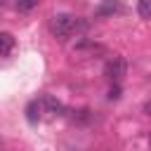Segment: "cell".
<instances>
[{
	"label": "cell",
	"mask_w": 151,
	"mask_h": 151,
	"mask_svg": "<svg viewBox=\"0 0 151 151\" xmlns=\"http://www.w3.org/2000/svg\"><path fill=\"white\" fill-rule=\"evenodd\" d=\"M85 28V24L78 19V17H73V14H54L52 17V21H50V31L57 35V38H71V35H76L78 31H83Z\"/></svg>",
	"instance_id": "obj_1"
},
{
	"label": "cell",
	"mask_w": 151,
	"mask_h": 151,
	"mask_svg": "<svg viewBox=\"0 0 151 151\" xmlns=\"http://www.w3.org/2000/svg\"><path fill=\"white\" fill-rule=\"evenodd\" d=\"M125 71H127V61H125L123 57H113V59H109L106 66H104V76H106L109 80H113V83H118V80L125 76Z\"/></svg>",
	"instance_id": "obj_2"
},
{
	"label": "cell",
	"mask_w": 151,
	"mask_h": 151,
	"mask_svg": "<svg viewBox=\"0 0 151 151\" xmlns=\"http://www.w3.org/2000/svg\"><path fill=\"white\" fill-rule=\"evenodd\" d=\"M120 12H125L120 0H104L97 7V17H113V14H120Z\"/></svg>",
	"instance_id": "obj_3"
},
{
	"label": "cell",
	"mask_w": 151,
	"mask_h": 151,
	"mask_svg": "<svg viewBox=\"0 0 151 151\" xmlns=\"http://www.w3.org/2000/svg\"><path fill=\"white\" fill-rule=\"evenodd\" d=\"M40 111H42V99H40V101H38V99L28 101V106H26V120H28L31 125H35V123L40 120Z\"/></svg>",
	"instance_id": "obj_4"
},
{
	"label": "cell",
	"mask_w": 151,
	"mask_h": 151,
	"mask_svg": "<svg viewBox=\"0 0 151 151\" xmlns=\"http://www.w3.org/2000/svg\"><path fill=\"white\" fill-rule=\"evenodd\" d=\"M14 35L7 33V31H0V54H9L14 50Z\"/></svg>",
	"instance_id": "obj_5"
},
{
	"label": "cell",
	"mask_w": 151,
	"mask_h": 151,
	"mask_svg": "<svg viewBox=\"0 0 151 151\" xmlns=\"http://www.w3.org/2000/svg\"><path fill=\"white\" fill-rule=\"evenodd\" d=\"M42 104H45V106H47L52 113H61V111H64V106H61V104H59L54 97H50V94H45V97H42Z\"/></svg>",
	"instance_id": "obj_6"
},
{
	"label": "cell",
	"mask_w": 151,
	"mask_h": 151,
	"mask_svg": "<svg viewBox=\"0 0 151 151\" xmlns=\"http://www.w3.org/2000/svg\"><path fill=\"white\" fill-rule=\"evenodd\" d=\"M137 12L142 19H151V0H137Z\"/></svg>",
	"instance_id": "obj_7"
},
{
	"label": "cell",
	"mask_w": 151,
	"mask_h": 151,
	"mask_svg": "<svg viewBox=\"0 0 151 151\" xmlns=\"http://www.w3.org/2000/svg\"><path fill=\"white\" fill-rule=\"evenodd\" d=\"M38 2L40 0H17V9L19 12H33L38 7Z\"/></svg>",
	"instance_id": "obj_8"
},
{
	"label": "cell",
	"mask_w": 151,
	"mask_h": 151,
	"mask_svg": "<svg viewBox=\"0 0 151 151\" xmlns=\"http://www.w3.org/2000/svg\"><path fill=\"white\" fill-rule=\"evenodd\" d=\"M118 97H120V87H118V83H113V87L109 92V99H118Z\"/></svg>",
	"instance_id": "obj_9"
},
{
	"label": "cell",
	"mask_w": 151,
	"mask_h": 151,
	"mask_svg": "<svg viewBox=\"0 0 151 151\" xmlns=\"http://www.w3.org/2000/svg\"><path fill=\"white\" fill-rule=\"evenodd\" d=\"M144 113H146V116H151V99L144 104Z\"/></svg>",
	"instance_id": "obj_10"
},
{
	"label": "cell",
	"mask_w": 151,
	"mask_h": 151,
	"mask_svg": "<svg viewBox=\"0 0 151 151\" xmlns=\"http://www.w3.org/2000/svg\"><path fill=\"white\" fill-rule=\"evenodd\" d=\"M149 149H151V134H149Z\"/></svg>",
	"instance_id": "obj_11"
}]
</instances>
